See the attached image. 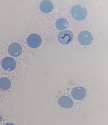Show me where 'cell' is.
I'll use <instances>...</instances> for the list:
<instances>
[{"mask_svg":"<svg viewBox=\"0 0 108 125\" xmlns=\"http://www.w3.org/2000/svg\"><path fill=\"white\" fill-rule=\"evenodd\" d=\"M41 37L37 34H32L27 37L26 42L29 47L32 48H37L41 45Z\"/></svg>","mask_w":108,"mask_h":125,"instance_id":"4","label":"cell"},{"mask_svg":"<svg viewBox=\"0 0 108 125\" xmlns=\"http://www.w3.org/2000/svg\"><path fill=\"white\" fill-rule=\"evenodd\" d=\"M11 86L10 81L7 78H0V89L2 90H8Z\"/></svg>","mask_w":108,"mask_h":125,"instance_id":"11","label":"cell"},{"mask_svg":"<svg viewBox=\"0 0 108 125\" xmlns=\"http://www.w3.org/2000/svg\"><path fill=\"white\" fill-rule=\"evenodd\" d=\"M40 8L41 12L44 13H48L53 9V4L51 1L45 0H43L40 4Z\"/></svg>","mask_w":108,"mask_h":125,"instance_id":"9","label":"cell"},{"mask_svg":"<svg viewBox=\"0 0 108 125\" xmlns=\"http://www.w3.org/2000/svg\"><path fill=\"white\" fill-rule=\"evenodd\" d=\"M71 14L73 18L77 21H82L87 15V10L80 5L73 6L71 10Z\"/></svg>","mask_w":108,"mask_h":125,"instance_id":"1","label":"cell"},{"mask_svg":"<svg viewBox=\"0 0 108 125\" xmlns=\"http://www.w3.org/2000/svg\"><path fill=\"white\" fill-rule=\"evenodd\" d=\"M68 26V22L64 18H59L56 22V27L58 30H64Z\"/></svg>","mask_w":108,"mask_h":125,"instance_id":"10","label":"cell"},{"mask_svg":"<svg viewBox=\"0 0 108 125\" xmlns=\"http://www.w3.org/2000/svg\"><path fill=\"white\" fill-rule=\"evenodd\" d=\"M78 40L82 45L84 46L89 45L92 42V35L89 31H84L79 34Z\"/></svg>","mask_w":108,"mask_h":125,"instance_id":"3","label":"cell"},{"mask_svg":"<svg viewBox=\"0 0 108 125\" xmlns=\"http://www.w3.org/2000/svg\"><path fill=\"white\" fill-rule=\"evenodd\" d=\"M2 117L0 116V122L2 121Z\"/></svg>","mask_w":108,"mask_h":125,"instance_id":"13","label":"cell"},{"mask_svg":"<svg viewBox=\"0 0 108 125\" xmlns=\"http://www.w3.org/2000/svg\"><path fill=\"white\" fill-rule=\"evenodd\" d=\"M8 52L11 56L14 57H19L22 52V47L18 43H11L8 48Z\"/></svg>","mask_w":108,"mask_h":125,"instance_id":"6","label":"cell"},{"mask_svg":"<svg viewBox=\"0 0 108 125\" xmlns=\"http://www.w3.org/2000/svg\"><path fill=\"white\" fill-rule=\"evenodd\" d=\"M86 95L85 89L82 87H77L73 89L72 92V96L74 99L82 100Z\"/></svg>","mask_w":108,"mask_h":125,"instance_id":"7","label":"cell"},{"mask_svg":"<svg viewBox=\"0 0 108 125\" xmlns=\"http://www.w3.org/2000/svg\"><path fill=\"white\" fill-rule=\"evenodd\" d=\"M5 125H15V124L13 123H8L6 124Z\"/></svg>","mask_w":108,"mask_h":125,"instance_id":"12","label":"cell"},{"mask_svg":"<svg viewBox=\"0 0 108 125\" xmlns=\"http://www.w3.org/2000/svg\"><path fill=\"white\" fill-rule=\"evenodd\" d=\"M74 35L72 32L69 30L61 31L58 35V41L63 44L67 45L72 42Z\"/></svg>","mask_w":108,"mask_h":125,"instance_id":"2","label":"cell"},{"mask_svg":"<svg viewBox=\"0 0 108 125\" xmlns=\"http://www.w3.org/2000/svg\"><path fill=\"white\" fill-rule=\"evenodd\" d=\"M58 103L61 107L65 108H72L73 105V101L69 97L66 96L59 98L58 100Z\"/></svg>","mask_w":108,"mask_h":125,"instance_id":"8","label":"cell"},{"mask_svg":"<svg viewBox=\"0 0 108 125\" xmlns=\"http://www.w3.org/2000/svg\"><path fill=\"white\" fill-rule=\"evenodd\" d=\"M1 66L4 70L11 72L15 69L16 63L15 60L13 58L6 57L2 60Z\"/></svg>","mask_w":108,"mask_h":125,"instance_id":"5","label":"cell"}]
</instances>
